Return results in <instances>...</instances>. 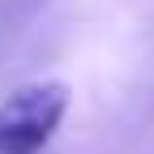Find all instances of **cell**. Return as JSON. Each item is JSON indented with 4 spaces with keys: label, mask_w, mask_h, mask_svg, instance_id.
<instances>
[{
    "label": "cell",
    "mask_w": 154,
    "mask_h": 154,
    "mask_svg": "<svg viewBox=\"0 0 154 154\" xmlns=\"http://www.w3.org/2000/svg\"><path fill=\"white\" fill-rule=\"evenodd\" d=\"M64 82H30L0 99V154H38L69 116Z\"/></svg>",
    "instance_id": "cell-1"
}]
</instances>
